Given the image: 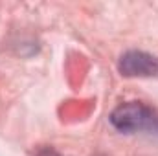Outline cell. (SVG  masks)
I'll return each instance as SVG.
<instances>
[{
    "label": "cell",
    "instance_id": "6da1fadb",
    "mask_svg": "<svg viewBox=\"0 0 158 156\" xmlns=\"http://www.w3.org/2000/svg\"><path fill=\"white\" fill-rule=\"evenodd\" d=\"M109 119L116 130L125 134H158V110L142 101H127L118 105Z\"/></svg>",
    "mask_w": 158,
    "mask_h": 156
},
{
    "label": "cell",
    "instance_id": "7a4b0ae2",
    "mask_svg": "<svg viewBox=\"0 0 158 156\" xmlns=\"http://www.w3.org/2000/svg\"><path fill=\"white\" fill-rule=\"evenodd\" d=\"M118 70L125 77H151L158 74V57L142 50H129L119 57Z\"/></svg>",
    "mask_w": 158,
    "mask_h": 156
},
{
    "label": "cell",
    "instance_id": "3957f363",
    "mask_svg": "<svg viewBox=\"0 0 158 156\" xmlns=\"http://www.w3.org/2000/svg\"><path fill=\"white\" fill-rule=\"evenodd\" d=\"M39 156H59V154H57L52 147H46V149H42V151L39 153Z\"/></svg>",
    "mask_w": 158,
    "mask_h": 156
}]
</instances>
